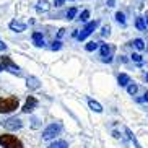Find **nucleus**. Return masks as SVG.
Segmentation results:
<instances>
[{
    "instance_id": "f257e3e1",
    "label": "nucleus",
    "mask_w": 148,
    "mask_h": 148,
    "mask_svg": "<svg viewBox=\"0 0 148 148\" xmlns=\"http://www.w3.org/2000/svg\"><path fill=\"white\" fill-rule=\"evenodd\" d=\"M20 106V101L15 96H8V98H0V112L2 114H10L16 111Z\"/></svg>"
},
{
    "instance_id": "f03ea898",
    "label": "nucleus",
    "mask_w": 148,
    "mask_h": 148,
    "mask_svg": "<svg viewBox=\"0 0 148 148\" xmlns=\"http://www.w3.org/2000/svg\"><path fill=\"white\" fill-rule=\"evenodd\" d=\"M3 70H7V72H10V73H13V75H18V77L21 75L20 67H18L8 56H5V57L0 59V72H3Z\"/></svg>"
},
{
    "instance_id": "7ed1b4c3",
    "label": "nucleus",
    "mask_w": 148,
    "mask_h": 148,
    "mask_svg": "<svg viewBox=\"0 0 148 148\" xmlns=\"http://www.w3.org/2000/svg\"><path fill=\"white\" fill-rule=\"evenodd\" d=\"M0 145L3 148H23L21 142H20L15 135H10V134L0 135Z\"/></svg>"
},
{
    "instance_id": "20e7f679",
    "label": "nucleus",
    "mask_w": 148,
    "mask_h": 148,
    "mask_svg": "<svg viewBox=\"0 0 148 148\" xmlns=\"http://www.w3.org/2000/svg\"><path fill=\"white\" fill-rule=\"evenodd\" d=\"M62 130L60 124H51L42 130V140H52L56 138V135H59V132Z\"/></svg>"
},
{
    "instance_id": "39448f33",
    "label": "nucleus",
    "mask_w": 148,
    "mask_h": 148,
    "mask_svg": "<svg viewBox=\"0 0 148 148\" xmlns=\"http://www.w3.org/2000/svg\"><path fill=\"white\" fill-rule=\"evenodd\" d=\"M98 25H99V21H98V20H93V21L86 23V26L83 28L82 33H78V36H77V38H78V41H85V39H86L88 36H90L93 31L98 28Z\"/></svg>"
},
{
    "instance_id": "423d86ee",
    "label": "nucleus",
    "mask_w": 148,
    "mask_h": 148,
    "mask_svg": "<svg viewBox=\"0 0 148 148\" xmlns=\"http://www.w3.org/2000/svg\"><path fill=\"white\" fill-rule=\"evenodd\" d=\"M2 125H3V129H7V130H20L23 127V122L18 117H10V119L2 122Z\"/></svg>"
},
{
    "instance_id": "0eeeda50",
    "label": "nucleus",
    "mask_w": 148,
    "mask_h": 148,
    "mask_svg": "<svg viewBox=\"0 0 148 148\" xmlns=\"http://www.w3.org/2000/svg\"><path fill=\"white\" fill-rule=\"evenodd\" d=\"M36 106H38V99H36L34 96H29V98L26 99V103H25V106H23L21 111L25 114H29V112H33V111H34Z\"/></svg>"
},
{
    "instance_id": "6e6552de",
    "label": "nucleus",
    "mask_w": 148,
    "mask_h": 148,
    "mask_svg": "<svg viewBox=\"0 0 148 148\" xmlns=\"http://www.w3.org/2000/svg\"><path fill=\"white\" fill-rule=\"evenodd\" d=\"M26 86L29 88V90H39V88H41V82H39V78H36V77H28V80H26Z\"/></svg>"
},
{
    "instance_id": "1a4fd4ad",
    "label": "nucleus",
    "mask_w": 148,
    "mask_h": 148,
    "mask_svg": "<svg viewBox=\"0 0 148 148\" xmlns=\"http://www.w3.org/2000/svg\"><path fill=\"white\" fill-rule=\"evenodd\" d=\"M10 29L15 31V33H21V31L26 29V25H25V23L16 21V20H13V21H10Z\"/></svg>"
},
{
    "instance_id": "9d476101",
    "label": "nucleus",
    "mask_w": 148,
    "mask_h": 148,
    "mask_svg": "<svg viewBox=\"0 0 148 148\" xmlns=\"http://www.w3.org/2000/svg\"><path fill=\"white\" fill-rule=\"evenodd\" d=\"M33 42H34V46L36 47H42L44 44V36L41 34L39 31H34V33H33Z\"/></svg>"
},
{
    "instance_id": "9b49d317",
    "label": "nucleus",
    "mask_w": 148,
    "mask_h": 148,
    "mask_svg": "<svg viewBox=\"0 0 148 148\" xmlns=\"http://www.w3.org/2000/svg\"><path fill=\"white\" fill-rule=\"evenodd\" d=\"M49 8H51V5H49L47 0H39V2H38V5H36V10H38V12H41V13L49 12Z\"/></svg>"
},
{
    "instance_id": "f8f14e48",
    "label": "nucleus",
    "mask_w": 148,
    "mask_h": 148,
    "mask_svg": "<svg viewBox=\"0 0 148 148\" xmlns=\"http://www.w3.org/2000/svg\"><path fill=\"white\" fill-rule=\"evenodd\" d=\"M88 106H90V109L91 111H95V112H103V106L98 103V101H95V99H88Z\"/></svg>"
},
{
    "instance_id": "ddd939ff",
    "label": "nucleus",
    "mask_w": 148,
    "mask_h": 148,
    "mask_svg": "<svg viewBox=\"0 0 148 148\" xmlns=\"http://www.w3.org/2000/svg\"><path fill=\"white\" fill-rule=\"evenodd\" d=\"M117 82H119L121 86H127V85L130 83V77H129L127 73H121L119 75V78H117Z\"/></svg>"
},
{
    "instance_id": "4468645a",
    "label": "nucleus",
    "mask_w": 148,
    "mask_h": 148,
    "mask_svg": "<svg viewBox=\"0 0 148 148\" xmlns=\"http://www.w3.org/2000/svg\"><path fill=\"white\" fill-rule=\"evenodd\" d=\"M47 148H69V143L65 140H56L54 143H51Z\"/></svg>"
},
{
    "instance_id": "2eb2a0df",
    "label": "nucleus",
    "mask_w": 148,
    "mask_h": 148,
    "mask_svg": "<svg viewBox=\"0 0 148 148\" xmlns=\"http://www.w3.org/2000/svg\"><path fill=\"white\" fill-rule=\"evenodd\" d=\"M125 134H127V135H129V138H130V140H132V142H134V145H135V148H142V145H140V143H138V140H137V137H135V135H134V132H132V130H130V129H127V127H125Z\"/></svg>"
},
{
    "instance_id": "dca6fc26",
    "label": "nucleus",
    "mask_w": 148,
    "mask_h": 148,
    "mask_svg": "<svg viewBox=\"0 0 148 148\" xmlns=\"http://www.w3.org/2000/svg\"><path fill=\"white\" fill-rule=\"evenodd\" d=\"M135 26H137V29H138V31H145V29H147V25H145V21H143V18H142V16H138L137 20H135Z\"/></svg>"
},
{
    "instance_id": "f3484780",
    "label": "nucleus",
    "mask_w": 148,
    "mask_h": 148,
    "mask_svg": "<svg viewBox=\"0 0 148 148\" xmlns=\"http://www.w3.org/2000/svg\"><path fill=\"white\" fill-rule=\"evenodd\" d=\"M137 91H138V85L137 83H129L127 85V93L129 95H135Z\"/></svg>"
},
{
    "instance_id": "a211bd4d",
    "label": "nucleus",
    "mask_w": 148,
    "mask_h": 148,
    "mask_svg": "<svg viewBox=\"0 0 148 148\" xmlns=\"http://www.w3.org/2000/svg\"><path fill=\"white\" fill-rule=\"evenodd\" d=\"M98 47H99V42H95V41H91V42H88L86 46H85V49H86L88 52H93V51H96Z\"/></svg>"
},
{
    "instance_id": "6ab92c4d",
    "label": "nucleus",
    "mask_w": 148,
    "mask_h": 148,
    "mask_svg": "<svg viewBox=\"0 0 148 148\" xmlns=\"http://www.w3.org/2000/svg\"><path fill=\"white\" fill-rule=\"evenodd\" d=\"M77 12H78V10L75 8V7L69 8V12H67V20H73V18L77 16Z\"/></svg>"
},
{
    "instance_id": "aec40b11",
    "label": "nucleus",
    "mask_w": 148,
    "mask_h": 148,
    "mask_svg": "<svg viewBox=\"0 0 148 148\" xmlns=\"http://www.w3.org/2000/svg\"><path fill=\"white\" fill-rule=\"evenodd\" d=\"M116 20H117L121 25H125V15L122 13V12H117V13H116Z\"/></svg>"
},
{
    "instance_id": "412c9836",
    "label": "nucleus",
    "mask_w": 148,
    "mask_h": 148,
    "mask_svg": "<svg viewBox=\"0 0 148 148\" xmlns=\"http://www.w3.org/2000/svg\"><path fill=\"white\" fill-rule=\"evenodd\" d=\"M134 46L138 49V51H143V49H145V42H143L142 39H135V41H134Z\"/></svg>"
},
{
    "instance_id": "4be33fe9",
    "label": "nucleus",
    "mask_w": 148,
    "mask_h": 148,
    "mask_svg": "<svg viewBox=\"0 0 148 148\" xmlns=\"http://www.w3.org/2000/svg\"><path fill=\"white\" fill-rule=\"evenodd\" d=\"M88 18H90V10H85V12L78 16V20H80V21H86Z\"/></svg>"
},
{
    "instance_id": "5701e85b",
    "label": "nucleus",
    "mask_w": 148,
    "mask_h": 148,
    "mask_svg": "<svg viewBox=\"0 0 148 148\" xmlns=\"http://www.w3.org/2000/svg\"><path fill=\"white\" fill-rule=\"evenodd\" d=\"M101 34L104 36V38H106V36H109V34H111V26H109V25L103 26V29H101Z\"/></svg>"
},
{
    "instance_id": "b1692460",
    "label": "nucleus",
    "mask_w": 148,
    "mask_h": 148,
    "mask_svg": "<svg viewBox=\"0 0 148 148\" xmlns=\"http://www.w3.org/2000/svg\"><path fill=\"white\" fill-rule=\"evenodd\" d=\"M60 47H62V42H60V41H54L52 46H51V49H52V51H59Z\"/></svg>"
},
{
    "instance_id": "393cba45",
    "label": "nucleus",
    "mask_w": 148,
    "mask_h": 148,
    "mask_svg": "<svg viewBox=\"0 0 148 148\" xmlns=\"http://www.w3.org/2000/svg\"><path fill=\"white\" fill-rule=\"evenodd\" d=\"M132 60L140 64V62H142V56H140V54H134V56H132Z\"/></svg>"
},
{
    "instance_id": "a878e982",
    "label": "nucleus",
    "mask_w": 148,
    "mask_h": 148,
    "mask_svg": "<svg viewBox=\"0 0 148 148\" xmlns=\"http://www.w3.org/2000/svg\"><path fill=\"white\" fill-rule=\"evenodd\" d=\"M64 34H65V29H64V28H60V29H59V34H57V36H59V38H62Z\"/></svg>"
},
{
    "instance_id": "bb28decb",
    "label": "nucleus",
    "mask_w": 148,
    "mask_h": 148,
    "mask_svg": "<svg viewBox=\"0 0 148 148\" xmlns=\"http://www.w3.org/2000/svg\"><path fill=\"white\" fill-rule=\"evenodd\" d=\"M112 137H114V138H121V134H119L117 130H114L112 132Z\"/></svg>"
},
{
    "instance_id": "cd10ccee",
    "label": "nucleus",
    "mask_w": 148,
    "mask_h": 148,
    "mask_svg": "<svg viewBox=\"0 0 148 148\" xmlns=\"http://www.w3.org/2000/svg\"><path fill=\"white\" fill-rule=\"evenodd\" d=\"M64 2H65V0H56V7H60V5H64Z\"/></svg>"
},
{
    "instance_id": "c85d7f7f",
    "label": "nucleus",
    "mask_w": 148,
    "mask_h": 148,
    "mask_svg": "<svg viewBox=\"0 0 148 148\" xmlns=\"http://www.w3.org/2000/svg\"><path fill=\"white\" fill-rule=\"evenodd\" d=\"M5 49H7V44L0 41V51H5Z\"/></svg>"
},
{
    "instance_id": "c756f323",
    "label": "nucleus",
    "mask_w": 148,
    "mask_h": 148,
    "mask_svg": "<svg viewBox=\"0 0 148 148\" xmlns=\"http://www.w3.org/2000/svg\"><path fill=\"white\" fill-rule=\"evenodd\" d=\"M114 3H116V0H108V7H114Z\"/></svg>"
},
{
    "instance_id": "7c9ffc66",
    "label": "nucleus",
    "mask_w": 148,
    "mask_h": 148,
    "mask_svg": "<svg viewBox=\"0 0 148 148\" xmlns=\"http://www.w3.org/2000/svg\"><path fill=\"white\" fill-rule=\"evenodd\" d=\"M142 18H143L145 25H148V12H147V13H145V16H142Z\"/></svg>"
},
{
    "instance_id": "2f4dec72",
    "label": "nucleus",
    "mask_w": 148,
    "mask_h": 148,
    "mask_svg": "<svg viewBox=\"0 0 148 148\" xmlns=\"http://www.w3.org/2000/svg\"><path fill=\"white\" fill-rule=\"evenodd\" d=\"M143 101H148V91H147V93H145V95H143Z\"/></svg>"
},
{
    "instance_id": "473e14b6",
    "label": "nucleus",
    "mask_w": 148,
    "mask_h": 148,
    "mask_svg": "<svg viewBox=\"0 0 148 148\" xmlns=\"http://www.w3.org/2000/svg\"><path fill=\"white\" fill-rule=\"evenodd\" d=\"M145 78H147V83H148V73H147V77H145Z\"/></svg>"
}]
</instances>
